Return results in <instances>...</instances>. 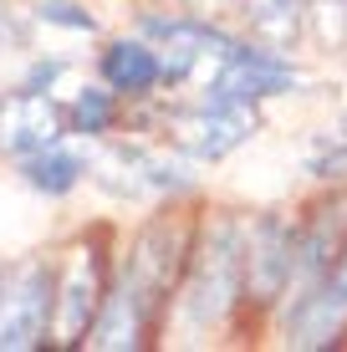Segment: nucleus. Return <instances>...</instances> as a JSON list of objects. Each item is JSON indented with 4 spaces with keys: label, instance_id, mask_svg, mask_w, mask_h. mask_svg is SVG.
I'll use <instances>...</instances> for the list:
<instances>
[{
    "label": "nucleus",
    "instance_id": "8",
    "mask_svg": "<svg viewBox=\"0 0 347 352\" xmlns=\"http://www.w3.org/2000/svg\"><path fill=\"white\" fill-rule=\"evenodd\" d=\"M286 87H296V72L286 62L235 46V56L210 82V102H256V97H271V92H286Z\"/></svg>",
    "mask_w": 347,
    "mask_h": 352
},
{
    "label": "nucleus",
    "instance_id": "6",
    "mask_svg": "<svg viewBox=\"0 0 347 352\" xmlns=\"http://www.w3.org/2000/svg\"><path fill=\"white\" fill-rule=\"evenodd\" d=\"M169 133L179 148L199 153V159H225L256 133V113H250V102H205L194 113H179Z\"/></svg>",
    "mask_w": 347,
    "mask_h": 352
},
{
    "label": "nucleus",
    "instance_id": "3",
    "mask_svg": "<svg viewBox=\"0 0 347 352\" xmlns=\"http://www.w3.org/2000/svg\"><path fill=\"white\" fill-rule=\"evenodd\" d=\"M291 271H296V230L286 220H276V214H260L245 250H240L245 291L256 301H276L286 291V281H291Z\"/></svg>",
    "mask_w": 347,
    "mask_h": 352
},
{
    "label": "nucleus",
    "instance_id": "13",
    "mask_svg": "<svg viewBox=\"0 0 347 352\" xmlns=\"http://www.w3.org/2000/svg\"><path fill=\"white\" fill-rule=\"evenodd\" d=\"M312 21H317V36L327 46H337L347 36V0H312Z\"/></svg>",
    "mask_w": 347,
    "mask_h": 352
},
{
    "label": "nucleus",
    "instance_id": "5",
    "mask_svg": "<svg viewBox=\"0 0 347 352\" xmlns=\"http://www.w3.org/2000/svg\"><path fill=\"white\" fill-rule=\"evenodd\" d=\"M102 250L98 245H77L67 261V276H62V301H56V337L67 347L87 342L92 322L102 311Z\"/></svg>",
    "mask_w": 347,
    "mask_h": 352
},
{
    "label": "nucleus",
    "instance_id": "15",
    "mask_svg": "<svg viewBox=\"0 0 347 352\" xmlns=\"http://www.w3.org/2000/svg\"><path fill=\"white\" fill-rule=\"evenodd\" d=\"M189 6H194V10H210V16H220V10H230L235 0H189Z\"/></svg>",
    "mask_w": 347,
    "mask_h": 352
},
{
    "label": "nucleus",
    "instance_id": "1",
    "mask_svg": "<svg viewBox=\"0 0 347 352\" xmlns=\"http://www.w3.org/2000/svg\"><path fill=\"white\" fill-rule=\"evenodd\" d=\"M240 235H235V225H214L205 235V245L194 250V261H189V286H184V311L194 327H214L230 311L235 291H240Z\"/></svg>",
    "mask_w": 347,
    "mask_h": 352
},
{
    "label": "nucleus",
    "instance_id": "12",
    "mask_svg": "<svg viewBox=\"0 0 347 352\" xmlns=\"http://www.w3.org/2000/svg\"><path fill=\"white\" fill-rule=\"evenodd\" d=\"M113 118H117L113 97L98 92V87H87L77 102H71V123H77V133H107V128H113Z\"/></svg>",
    "mask_w": 347,
    "mask_h": 352
},
{
    "label": "nucleus",
    "instance_id": "4",
    "mask_svg": "<svg viewBox=\"0 0 347 352\" xmlns=\"http://www.w3.org/2000/svg\"><path fill=\"white\" fill-rule=\"evenodd\" d=\"M148 31L164 41V52H159L164 82H184V77H194V72H205V67H210V82H214L220 67L235 56V41H225L220 31L199 26V21H153Z\"/></svg>",
    "mask_w": 347,
    "mask_h": 352
},
{
    "label": "nucleus",
    "instance_id": "11",
    "mask_svg": "<svg viewBox=\"0 0 347 352\" xmlns=\"http://www.w3.org/2000/svg\"><path fill=\"white\" fill-rule=\"evenodd\" d=\"M77 174H82V164L71 159V153H62L56 143H52V148H41L26 164V179H31L36 189H46V194H67L71 184H77Z\"/></svg>",
    "mask_w": 347,
    "mask_h": 352
},
{
    "label": "nucleus",
    "instance_id": "2",
    "mask_svg": "<svg viewBox=\"0 0 347 352\" xmlns=\"http://www.w3.org/2000/svg\"><path fill=\"white\" fill-rule=\"evenodd\" d=\"M56 307V281L46 265H21L5 286H0V347L21 352V347H41L46 342V322Z\"/></svg>",
    "mask_w": 347,
    "mask_h": 352
},
{
    "label": "nucleus",
    "instance_id": "9",
    "mask_svg": "<svg viewBox=\"0 0 347 352\" xmlns=\"http://www.w3.org/2000/svg\"><path fill=\"white\" fill-rule=\"evenodd\" d=\"M240 16L250 21V36H260L266 46H296L302 36V16H306V0H240Z\"/></svg>",
    "mask_w": 347,
    "mask_h": 352
},
{
    "label": "nucleus",
    "instance_id": "10",
    "mask_svg": "<svg viewBox=\"0 0 347 352\" xmlns=\"http://www.w3.org/2000/svg\"><path fill=\"white\" fill-rule=\"evenodd\" d=\"M102 77L117 92H148L153 82H164V67H159V52H148L143 41H113L102 56Z\"/></svg>",
    "mask_w": 347,
    "mask_h": 352
},
{
    "label": "nucleus",
    "instance_id": "7",
    "mask_svg": "<svg viewBox=\"0 0 347 352\" xmlns=\"http://www.w3.org/2000/svg\"><path fill=\"white\" fill-rule=\"evenodd\" d=\"M62 138V107L41 92H16L0 102V153H41Z\"/></svg>",
    "mask_w": 347,
    "mask_h": 352
},
{
    "label": "nucleus",
    "instance_id": "14",
    "mask_svg": "<svg viewBox=\"0 0 347 352\" xmlns=\"http://www.w3.org/2000/svg\"><path fill=\"white\" fill-rule=\"evenodd\" d=\"M41 16H46V21H56V26H77V31H92V16H87V10H77V6H46Z\"/></svg>",
    "mask_w": 347,
    "mask_h": 352
}]
</instances>
